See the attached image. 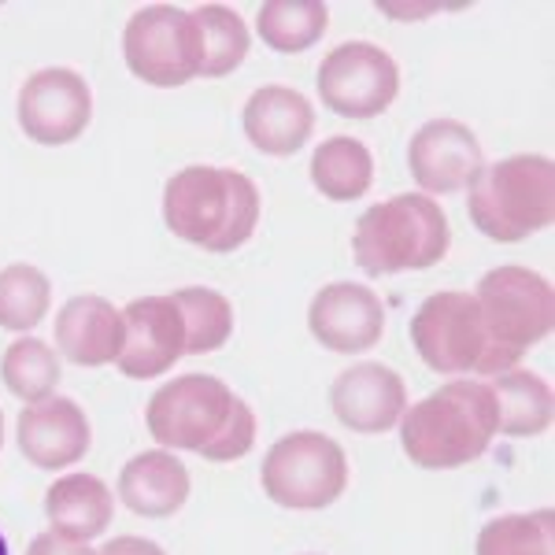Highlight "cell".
Segmentation results:
<instances>
[{"label":"cell","instance_id":"obj_29","mask_svg":"<svg viewBox=\"0 0 555 555\" xmlns=\"http://www.w3.org/2000/svg\"><path fill=\"white\" fill-rule=\"evenodd\" d=\"M26 555H96V552L86 548L82 541H67V537H60V533H41L30 541Z\"/></svg>","mask_w":555,"mask_h":555},{"label":"cell","instance_id":"obj_16","mask_svg":"<svg viewBox=\"0 0 555 555\" xmlns=\"http://www.w3.org/2000/svg\"><path fill=\"white\" fill-rule=\"evenodd\" d=\"M89 418L67 397H49L41 404H26L20 415V449L34 467L60 470L75 467L89 452Z\"/></svg>","mask_w":555,"mask_h":555},{"label":"cell","instance_id":"obj_32","mask_svg":"<svg viewBox=\"0 0 555 555\" xmlns=\"http://www.w3.org/2000/svg\"><path fill=\"white\" fill-rule=\"evenodd\" d=\"M0 555H8V541H4V537H0Z\"/></svg>","mask_w":555,"mask_h":555},{"label":"cell","instance_id":"obj_11","mask_svg":"<svg viewBox=\"0 0 555 555\" xmlns=\"http://www.w3.org/2000/svg\"><path fill=\"white\" fill-rule=\"evenodd\" d=\"M93 119L89 82L70 67H44L20 89V127L38 145H70Z\"/></svg>","mask_w":555,"mask_h":555},{"label":"cell","instance_id":"obj_15","mask_svg":"<svg viewBox=\"0 0 555 555\" xmlns=\"http://www.w3.org/2000/svg\"><path fill=\"white\" fill-rule=\"evenodd\" d=\"M330 404H334V415L356 434H385L408 411V389L392 366L356 363L337 374Z\"/></svg>","mask_w":555,"mask_h":555},{"label":"cell","instance_id":"obj_28","mask_svg":"<svg viewBox=\"0 0 555 555\" xmlns=\"http://www.w3.org/2000/svg\"><path fill=\"white\" fill-rule=\"evenodd\" d=\"M52 300V285L38 267L12 263L0 271V326L34 330L44 319Z\"/></svg>","mask_w":555,"mask_h":555},{"label":"cell","instance_id":"obj_8","mask_svg":"<svg viewBox=\"0 0 555 555\" xmlns=\"http://www.w3.org/2000/svg\"><path fill=\"white\" fill-rule=\"evenodd\" d=\"M259 478H263V489L274 504L297 507V512H319L345 492L348 460L334 437L300 429V434H289L271 444Z\"/></svg>","mask_w":555,"mask_h":555},{"label":"cell","instance_id":"obj_18","mask_svg":"<svg viewBox=\"0 0 555 555\" xmlns=\"http://www.w3.org/2000/svg\"><path fill=\"white\" fill-rule=\"evenodd\" d=\"M127 341V322L115 304L104 297H75L60 308L56 319V345L70 363L78 366H104L115 363Z\"/></svg>","mask_w":555,"mask_h":555},{"label":"cell","instance_id":"obj_21","mask_svg":"<svg viewBox=\"0 0 555 555\" xmlns=\"http://www.w3.org/2000/svg\"><path fill=\"white\" fill-rule=\"evenodd\" d=\"M489 392L496 400V434L537 437L552 426V385L530 371L492 374Z\"/></svg>","mask_w":555,"mask_h":555},{"label":"cell","instance_id":"obj_2","mask_svg":"<svg viewBox=\"0 0 555 555\" xmlns=\"http://www.w3.org/2000/svg\"><path fill=\"white\" fill-rule=\"evenodd\" d=\"M164 222L208 253H237L259 222V190L230 167H185L164 190Z\"/></svg>","mask_w":555,"mask_h":555},{"label":"cell","instance_id":"obj_22","mask_svg":"<svg viewBox=\"0 0 555 555\" xmlns=\"http://www.w3.org/2000/svg\"><path fill=\"white\" fill-rule=\"evenodd\" d=\"M311 182L326 201H360L374 182V159L363 141L330 138L311 156Z\"/></svg>","mask_w":555,"mask_h":555},{"label":"cell","instance_id":"obj_5","mask_svg":"<svg viewBox=\"0 0 555 555\" xmlns=\"http://www.w3.org/2000/svg\"><path fill=\"white\" fill-rule=\"evenodd\" d=\"M467 211L492 241H526L555 219V164L548 156H507L470 185Z\"/></svg>","mask_w":555,"mask_h":555},{"label":"cell","instance_id":"obj_30","mask_svg":"<svg viewBox=\"0 0 555 555\" xmlns=\"http://www.w3.org/2000/svg\"><path fill=\"white\" fill-rule=\"evenodd\" d=\"M96 555H167V552L156 541H145V537H115Z\"/></svg>","mask_w":555,"mask_h":555},{"label":"cell","instance_id":"obj_3","mask_svg":"<svg viewBox=\"0 0 555 555\" xmlns=\"http://www.w3.org/2000/svg\"><path fill=\"white\" fill-rule=\"evenodd\" d=\"M400 418V444L408 460L426 470L467 467L496 437V400L481 382L441 385Z\"/></svg>","mask_w":555,"mask_h":555},{"label":"cell","instance_id":"obj_24","mask_svg":"<svg viewBox=\"0 0 555 555\" xmlns=\"http://www.w3.org/2000/svg\"><path fill=\"white\" fill-rule=\"evenodd\" d=\"M259 38L274 52H308L330 26V8L319 0H274L259 8Z\"/></svg>","mask_w":555,"mask_h":555},{"label":"cell","instance_id":"obj_10","mask_svg":"<svg viewBox=\"0 0 555 555\" xmlns=\"http://www.w3.org/2000/svg\"><path fill=\"white\" fill-rule=\"evenodd\" d=\"M400 93L397 60L371 41H345L322 60L319 96L341 119H374Z\"/></svg>","mask_w":555,"mask_h":555},{"label":"cell","instance_id":"obj_7","mask_svg":"<svg viewBox=\"0 0 555 555\" xmlns=\"http://www.w3.org/2000/svg\"><path fill=\"white\" fill-rule=\"evenodd\" d=\"M411 341L437 374H504L470 293H434L411 319Z\"/></svg>","mask_w":555,"mask_h":555},{"label":"cell","instance_id":"obj_23","mask_svg":"<svg viewBox=\"0 0 555 555\" xmlns=\"http://www.w3.org/2000/svg\"><path fill=\"white\" fill-rule=\"evenodd\" d=\"M201 26V78H227L248 56V26L227 4H204L193 12Z\"/></svg>","mask_w":555,"mask_h":555},{"label":"cell","instance_id":"obj_19","mask_svg":"<svg viewBox=\"0 0 555 555\" xmlns=\"http://www.w3.org/2000/svg\"><path fill=\"white\" fill-rule=\"evenodd\" d=\"M119 500L133 515L167 518L190 500V470L171 452H141L119 474Z\"/></svg>","mask_w":555,"mask_h":555},{"label":"cell","instance_id":"obj_12","mask_svg":"<svg viewBox=\"0 0 555 555\" xmlns=\"http://www.w3.org/2000/svg\"><path fill=\"white\" fill-rule=\"evenodd\" d=\"M408 164L426 193H460L478 182L486 156L470 127L455 119H434L411 138Z\"/></svg>","mask_w":555,"mask_h":555},{"label":"cell","instance_id":"obj_26","mask_svg":"<svg viewBox=\"0 0 555 555\" xmlns=\"http://www.w3.org/2000/svg\"><path fill=\"white\" fill-rule=\"evenodd\" d=\"M178 311L185 319V356L215 352L234 334V308L222 293L215 289H178L175 297Z\"/></svg>","mask_w":555,"mask_h":555},{"label":"cell","instance_id":"obj_4","mask_svg":"<svg viewBox=\"0 0 555 555\" xmlns=\"http://www.w3.org/2000/svg\"><path fill=\"white\" fill-rule=\"evenodd\" d=\"M452 245V227L441 204L426 193H400L363 211L356 222L352 253L371 278L429 271Z\"/></svg>","mask_w":555,"mask_h":555},{"label":"cell","instance_id":"obj_6","mask_svg":"<svg viewBox=\"0 0 555 555\" xmlns=\"http://www.w3.org/2000/svg\"><path fill=\"white\" fill-rule=\"evenodd\" d=\"M478 311L500 371H512L522 352L552 334L555 293L548 278L526 267H496L478 282Z\"/></svg>","mask_w":555,"mask_h":555},{"label":"cell","instance_id":"obj_13","mask_svg":"<svg viewBox=\"0 0 555 555\" xmlns=\"http://www.w3.org/2000/svg\"><path fill=\"white\" fill-rule=\"evenodd\" d=\"M122 322L127 341L115 363L127 378H159L185 356V319L171 297H138Z\"/></svg>","mask_w":555,"mask_h":555},{"label":"cell","instance_id":"obj_9","mask_svg":"<svg viewBox=\"0 0 555 555\" xmlns=\"http://www.w3.org/2000/svg\"><path fill=\"white\" fill-rule=\"evenodd\" d=\"M122 56L141 82L175 89L201 78V26L193 12L175 4H149L130 15L122 30Z\"/></svg>","mask_w":555,"mask_h":555},{"label":"cell","instance_id":"obj_1","mask_svg":"<svg viewBox=\"0 0 555 555\" xmlns=\"http://www.w3.org/2000/svg\"><path fill=\"white\" fill-rule=\"evenodd\" d=\"M145 423L164 449H185L211 463L241 460L256 444L253 408L211 374H185L167 382L149 400Z\"/></svg>","mask_w":555,"mask_h":555},{"label":"cell","instance_id":"obj_17","mask_svg":"<svg viewBox=\"0 0 555 555\" xmlns=\"http://www.w3.org/2000/svg\"><path fill=\"white\" fill-rule=\"evenodd\" d=\"M245 138L267 156H293L308 145L315 130V112L308 96L289 86H263L245 104Z\"/></svg>","mask_w":555,"mask_h":555},{"label":"cell","instance_id":"obj_20","mask_svg":"<svg viewBox=\"0 0 555 555\" xmlns=\"http://www.w3.org/2000/svg\"><path fill=\"white\" fill-rule=\"evenodd\" d=\"M44 515L52 522V533L67 541H93L112 526L115 500L93 474H64L60 481H52L44 496Z\"/></svg>","mask_w":555,"mask_h":555},{"label":"cell","instance_id":"obj_27","mask_svg":"<svg viewBox=\"0 0 555 555\" xmlns=\"http://www.w3.org/2000/svg\"><path fill=\"white\" fill-rule=\"evenodd\" d=\"M0 374H4V385L20 400L41 404V400L52 397V389H56V382H60V360L49 345L38 341V337H23V341L8 345Z\"/></svg>","mask_w":555,"mask_h":555},{"label":"cell","instance_id":"obj_31","mask_svg":"<svg viewBox=\"0 0 555 555\" xmlns=\"http://www.w3.org/2000/svg\"><path fill=\"white\" fill-rule=\"evenodd\" d=\"M0 444H4V415H0Z\"/></svg>","mask_w":555,"mask_h":555},{"label":"cell","instance_id":"obj_25","mask_svg":"<svg viewBox=\"0 0 555 555\" xmlns=\"http://www.w3.org/2000/svg\"><path fill=\"white\" fill-rule=\"evenodd\" d=\"M478 555H555V512L492 518L478 533Z\"/></svg>","mask_w":555,"mask_h":555},{"label":"cell","instance_id":"obj_14","mask_svg":"<svg viewBox=\"0 0 555 555\" xmlns=\"http://www.w3.org/2000/svg\"><path fill=\"white\" fill-rule=\"evenodd\" d=\"M308 326L319 345L330 352H366L382 341L385 330V308L366 285L356 282H334L315 293L308 308Z\"/></svg>","mask_w":555,"mask_h":555}]
</instances>
